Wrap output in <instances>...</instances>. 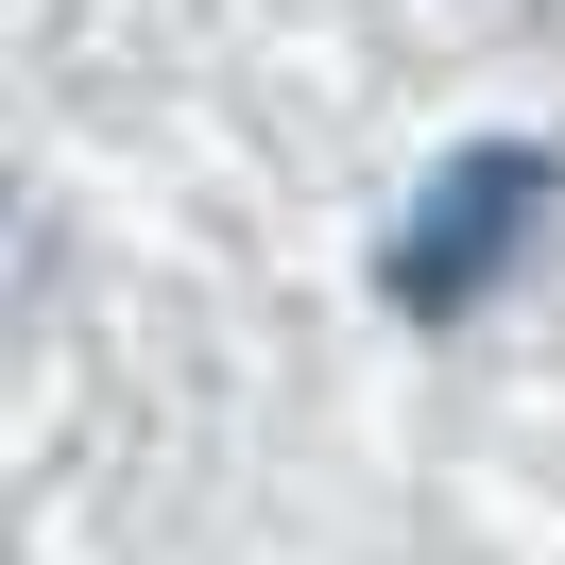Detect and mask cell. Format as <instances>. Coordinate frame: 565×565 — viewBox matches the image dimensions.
Here are the masks:
<instances>
[{"mask_svg": "<svg viewBox=\"0 0 565 565\" xmlns=\"http://www.w3.org/2000/svg\"><path fill=\"white\" fill-rule=\"evenodd\" d=\"M531 206H548V154H462V172L412 206V241H394V309H412V326H446L480 275H514Z\"/></svg>", "mask_w": 565, "mask_h": 565, "instance_id": "obj_1", "label": "cell"}]
</instances>
